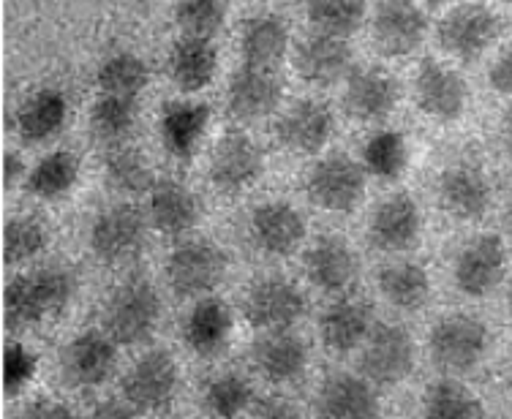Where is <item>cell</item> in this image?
Here are the masks:
<instances>
[{"mask_svg": "<svg viewBox=\"0 0 512 419\" xmlns=\"http://www.w3.org/2000/svg\"><path fill=\"white\" fill-rule=\"evenodd\" d=\"M90 419H134V414L126 409V406H120V403H101L99 409L93 411V417Z\"/></svg>", "mask_w": 512, "mask_h": 419, "instance_id": "681fc988", "label": "cell"}, {"mask_svg": "<svg viewBox=\"0 0 512 419\" xmlns=\"http://www.w3.org/2000/svg\"><path fill=\"white\" fill-rule=\"evenodd\" d=\"M414 368V341L404 327L382 324L365 346L363 371L376 384H395Z\"/></svg>", "mask_w": 512, "mask_h": 419, "instance_id": "4fadbf2b", "label": "cell"}, {"mask_svg": "<svg viewBox=\"0 0 512 419\" xmlns=\"http://www.w3.org/2000/svg\"><path fill=\"white\" fill-rule=\"evenodd\" d=\"M368 332H371V311L363 303L344 300L330 305L322 316V341L327 349L338 354L357 349Z\"/></svg>", "mask_w": 512, "mask_h": 419, "instance_id": "4dcf8cb0", "label": "cell"}, {"mask_svg": "<svg viewBox=\"0 0 512 419\" xmlns=\"http://www.w3.org/2000/svg\"><path fill=\"white\" fill-rule=\"evenodd\" d=\"M488 349V330L474 316H447L431 330V357L442 371H469L483 360Z\"/></svg>", "mask_w": 512, "mask_h": 419, "instance_id": "5b68a950", "label": "cell"}, {"mask_svg": "<svg viewBox=\"0 0 512 419\" xmlns=\"http://www.w3.org/2000/svg\"><path fill=\"white\" fill-rule=\"evenodd\" d=\"M504 139H507V150H510L512 156V107L507 109V115H504Z\"/></svg>", "mask_w": 512, "mask_h": 419, "instance_id": "f907efd6", "label": "cell"}, {"mask_svg": "<svg viewBox=\"0 0 512 419\" xmlns=\"http://www.w3.org/2000/svg\"><path fill=\"white\" fill-rule=\"evenodd\" d=\"M507 270V254L496 234H480L472 243L463 245L455 259V283L469 297H485L493 292Z\"/></svg>", "mask_w": 512, "mask_h": 419, "instance_id": "ba28073f", "label": "cell"}, {"mask_svg": "<svg viewBox=\"0 0 512 419\" xmlns=\"http://www.w3.org/2000/svg\"><path fill=\"white\" fill-rule=\"evenodd\" d=\"M480 414V400L453 379L434 384L425 398V419H480Z\"/></svg>", "mask_w": 512, "mask_h": 419, "instance_id": "d590c367", "label": "cell"}, {"mask_svg": "<svg viewBox=\"0 0 512 419\" xmlns=\"http://www.w3.org/2000/svg\"><path fill=\"white\" fill-rule=\"evenodd\" d=\"M504 224H507V229H510L512 234V199H510V205H507V213H504Z\"/></svg>", "mask_w": 512, "mask_h": 419, "instance_id": "816d5d0a", "label": "cell"}, {"mask_svg": "<svg viewBox=\"0 0 512 419\" xmlns=\"http://www.w3.org/2000/svg\"><path fill=\"white\" fill-rule=\"evenodd\" d=\"M22 419H74L69 406L55 403V400H36L22 411Z\"/></svg>", "mask_w": 512, "mask_h": 419, "instance_id": "bcb514c9", "label": "cell"}, {"mask_svg": "<svg viewBox=\"0 0 512 419\" xmlns=\"http://www.w3.org/2000/svg\"><path fill=\"white\" fill-rule=\"evenodd\" d=\"M134 115H137L134 98L104 93L90 109V128H93V134L104 139H120L134 126Z\"/></svg>", "mask_w": 512, "mask_h": 419, "instance_id": "60d3db41", "label": "cell"}, {"mask_svg": "<svg viewBox=\"0 0 512 419\" xmlns=\"http://www.w3.org/2000/svg\"><path fill=\"white\" fill-rule=\"evenodd\" d=\"M507 303H510V319H512V289H510V300H507Z\"/></svg>", "mask_w": 512, "mask_h": 419, "instance_id": "f5cc1de1", "label": "cell"}, {"mask_svg": "<svg viewBox=\"0 0 512 419\" xmlns=\"http://www.w3.org/2000/svg\"><path fill=\"white\" fill-rule=\"evenodd\" d=\"M79 177V156L69 150H58L41 161L28 177L30 194L41 196V199H58V196L69 194L71 186Z\"/></svg>", "mask_w": 512, "mask_h": 419, "instance_id": "836d02e7", "label": "cell"}, {"mask_svg": "<svg viewBox=\"0 0 512 419\" xmlns=\"http://www.w3.org/2000/svg\"><path fill=\"white\" fill-rule=\"evenodd\" d=\"M289 30L276 14H259L243 22L240 30V52L248 69L270 71L286 55Z\"/></svg>", "mask_w": 512, "mask_h": 419, "instance_id": "d4e9b609", "label": "cell"}, {"mask_svg": "<svg viewBox=\"0 0 512 419\" xmlns=\"http://www.w3.org/2000/svg\"><path fill=\"white\" fill-rule=\"evenodd\" d=\"M488 79H491L493 90H499V93H504V96H512V44L504 49L499 58H496Z\"/></svg>", "mask_w": 512, "mask_h": 419, "instance_id": "f6af8a7d", "label": "cell"}, {"mask_svg": "<svg viewBox=\"0 0 512 419\" xmlns=\"http://www.w3.org/2000/svg\"><path fill=\"white\" fill-rule=\"evenodd\" d=\"M115 371V341L96 330L82 332L63 349V373L74 387H96Z\"/></svg>", "mask_w": 512, "mask_h": 419, "instance_id": "9a60e30c", "label": "cell"}, {"mask_svg": "<svg viewBox=\"0 0 512 419\" xmlns=\"http://www.w3.org/2000/svg\"><path fill=\"white\" fill-rule=\"evenodd\" d=\"M210 123V107L207 104H191V101H169L161 107V139L175 158H191L197 150L199 139Z\"/></svg>", "mask_w": 512, "mask_h": 419, "instance_id": "cb8c5ba5", "label": "cell"}, {"mask_svg": "<svg viewBox=\"0 0 512 419\" xmlns=\"http://www.w3.org/2000/svg\"><path fill=\"white\" fill-rule=\"evenodd\" d=\"M281 93H284V85L273 71L243 66L229 82V112L237 120H259V117L273 115V109L281 101Z\"/></svg>", "mask_w": 512, "mask_h": 419, "instance_id": "ffe728a7", "label": "cell"}, {"mask_svg": "<svg viewBox=\"0 0 512 419\" xmlns=\"http://www.w3.org/2000/svg\"><path fill=\"white\" fill-rule=\"evenodd\" d=\"M218 69V55L213 44L207 39L183 36L175 41L172 55H169V77L183 93H197L207 88Z\"/></svg>", "mask_w": 512, "mask_h": 419, "instance_id": "4316f807", "label": "cell"}, {"mask_svg": "<svg viewBox=\"0 0 512 419\" xmlns=\"http://www.w3.org/2000/svg\"><path fill=\"white\" fill-rule=\"evenodd\" d=\"M69 104L58 90H39L25 101L17 112V131L25 142H44L58 134L66 123Z\"/></svg>", "mask_w": 512, "mask_h": 419, "instance_id": "f1b7e54d", "label": "cell"}, {"mask_svg": "<svg viewBox=\"0 0 512 419\" xmlns=\"http://www.w3.org/2000/svg\"><path fill=\"white\" fill-rule=\"evenodd\" d=\"M420 237V210L412 202V196L395 194L387 202L376 207L368 240L379 251H406Z\"/></svg>", "mask_w": 512, "mask_h": 419, "instance_id": "e0dca14e", "label": "cell"}, {"mask_svg": "<svg viewBox=\"0 0 512 419\" xmlns=\"http://www.w3.org/2000/svg\"><path fill=\"white\" fill-rule=\"evenodd\" d=\"M262 175V150L256 142L240 134L229 131L218 139L210 161V180L218 191L224 194H237L243 188L254 186Z\"/></svg>", "mask_w": 512, "mask_h": 419, "instance_id": "9c48e42d", "label": "cell"}, {"mask_svg": "<svg viewBox=\"0 0 512 419\" xmlns=\"http://www.w3.org/2000/svg\"><path fill=\"white\" fill-rule=\"evenodd\" d=\"M398 104V82L379 69L355 71L346 85L344 107L357 120H384Z\"/></svg>", "mask_w": 512, "mask_h": 419, "instance_id": "603a6c76", "label": "cell"}, {"mask_svg": "<svg viewBox=\"0 0 512 419\" xmlns=\"http://www.w3.org/2000/svg\"><path fill=\"white\" fill-rule=\"evenodd\" d=\"M150 218L156 229L167 234H183L199 221L197 196L178 183H158L150 196Z\"/></svg>", "mask_w": 512, "mask_h": 419, "instance_id": "f546056e", "label": "cell"}, {"mask_svg": "<svg viewBox=\"0 0 512 419\" xmlns=\"http://www.w3.org/2000/svg\"><path fill=\"white\" fill-rule=\"evenodd\" d=\"M36 354H30L22 343H11L6 346V357H3V376H6V392H20L36 373Z\"/></svg>", "mask_w": 512, "mask_h": 419, "instance_id": "ee69618b", "label": "cell"}, {"mask_svg": "<svg viewBox=\"0 0 512 419\" xmlns=\"http://www.w3.org/2000/svg\"><path fill=\"white\" fill-rule=\"evenodd\" d=\"M22 175H25V164H22V158L17 156V153H6V158H3V180H6V186L20 183Z\"/></svg>", "mask_w": 512, "mask_h": 419, "instance_id": "c3c4849f", "label": "cell"}, {"mask_svg": "<svg viewBox=\"0 0 512 419\" xmlns=\"http://www.w3.org/2000/svg\"><path fill=\"white\" fill-rule=\"evenodd\" d=\"M306 188L311 202L330 213H352L365 194V175L355 158L335 153L311 169Z\"/></svg>", "mask_w": 512, "mask_h": 419, "instance_id": "3957f363", "label": "cell"}, {"mask_svg": "<svg viewBox=\"0 0 512 419\" xmlns=\"http://www.w3.org/2000/svg\"><path fill=\"white\" fill-rule=\"evenodd\" d=\"M148 82V63L131 52H120L115 58H109L99 71V85L107 96L137 98V93H142Z\"/></svg>", "mask_w": 512, "mask_h": 419, "instance_id": "e575fe53", "label": "cell"}, {"mask_svg": "<svg viewBox=\"0 0 512 419\" xmlns=\"http://www.w3.org/2000/svg\"><path fill=\"white\" fill-rule=\"evenodd\" d=\"M365 17V3L360 0H316L308 3V20L314 22L319 33L346 39L352 36Z\"/></svg>", "mask_w": 512, "mask_h": 419, "instance_id": "8d00e7d4", "label": "cell"}, {"mask_svg": "<svg viewBox=\"0 0 512 419\" xmlns=\"http://www.w3.org/2000/svg\"><path fill=\"white\" fill-rule=\"evenodd\" d=\"M254 419H300V414L284 400H267L256 409Z\"/></svg>", "mask_w": 512, "mask_h": 419, "instance_id": "7dc6e473", "label": "cell"}, {"mask_svg": "<svg viewBox=\"0 0 512 419\" xmlns=\"http://www.w3.org/2000/svg\"><path fill=\"white\" fill-rule=\"evenodd\" d=\"M379 289L382 294L395 305V308H404V311H414L428 300L431 294V281L420 264L404 262V264H390L379 273Z\"/></svg>", "mask_w": 512, "mask_h": 419, "instance_id": "d6a6232c", "label": "cell"}, {"mask_svg": "<svg viewBox=\"0 0 512 419\" xmlns=\"http://www.w3.org/2000/svg\"><path fill=\"white\" fill-rule=\"evenodd\" d=\"M77 281L66 267H41L36 273L17 275L6 286V324L9 330H25L60 316L71 305Z\"/></svg>", "mask_w": 512, "mask_h": 419, "instance_id": "6da1fadb", "label": "cell"}, {"mask_svg": "<svg viewBox=\"0 0 512 419\" xmlns=\"http://www.w3.org/2000/svg\"><path fill=\"white\" fill-rule=\"evenodd\" d=\"M349 63H352V49L346 39H333L325 33L308 36L295 49V66L300 77L314 85H330L338 77H344Z\"/></svg>", "mask_w": 512, "mask_h": 419, "instance_id": "7402d4cb", "label": "cell"}, {"mask_svg": "<svg viewBox=\"0 0 512 419\" xmlns=\"http://www.w3.org/2000/svg\"><path fill=\"white\" fill-rule=\"evenodd\" d=\"M278 142L297 153H316L333 134V112L322 101H297L281 115Z\"/></svg>", "mask_w": 512, "mask_h": 419, "instance_id": "2e32d148", "label": "cell"}, {"mask_svg": "<svg viewBox=\"0 0 512 419\" xmlns=\"http://www.w3.org/2000/svg\"><path fill=\"white\" fill-rule=\"evenodd\" d=\"M178 390V365L169 351H148L123 376V395L137 409H161Z\"/></svg>", "mask_w": 512, "mask_h": 419, "instance_id": "52a82bcc", "label": "cell"}, {"mask_svg": "<svg viewBox=\"0 0 512 419\" xmlns=\"http://www.w3.org/2000/svg\"><path fill=\"white\" fill-rule=\"evenodd\" d=\"M256 368L262 371L267 381H292L297 379L308 362L306 343L289 332H273L270 338L256 343L254 349Z\"/></svg>", "mask_w": 512, "mask_h": 419, "instance_id": "83f0119b", "label": "cell"}, {"mask_svg": "<svg viewBox=\"0 0 512 419\" xmlns=\"http://www.w3.org/2000/svg\"><path fill=\"white\" fill-rule=\"evenodd\" d=\"M414 90H417L420 109L436 120H458L469 101V90H466L461 74L447 69L434 58H425L420 63Z\"/></svg>", "mask_w": 512, "mask_h": 419, "instance_id": "8fae6325", "label": "cell"}, {"mask_svg": "<svg viewBox=\"0 0 512 419\" xmlns=\"http://www.w3.org/2000/svg\"><path fill=\"white\" fill-rule=\"evenodd\" d=\"M316 419H379V400L363 379L338 373L316 398Z\"/></svg>", "mask_w": 512, "mask_h": 419, "instance_id": "ac0fdd59", "label": "cell"}, {"mask_svg": "<svg viewBox=\"0 0 512 419\" xmlns=\"http://www.w3.org/2000/svg\"><path fill=\"white\" fill-rule=\"evenodd\" d=\"M47 245V232L41 226L39 218L20 215L11 218L3 232V259L9 264H20L41 254V248Z\"/></svg>", "mask_w": 512, "mask_h": 419, "instance_id": "ab89813d", "label": "cell"}, {"mask_svg": "<svg viewBox=\"0 0 512 419\" xmlns=\"http://www.w3.org/2000/svg\"><path fill=\"white\" fill-rule=\"evenodd\" d=\"M158 311L161 303L148 281L123 283L107 303V316H104L107 335L115 343H126V346L145 341L156 327Z\"/></svg>", "mask_w": 512, "mask_h": 419, "instance_id": "7a4b0ae2", "label": "cell"}, {"mask_svg": "<svg viewBox=\"0 0 512 419\" xmlns=\"http://www.w3.org/2000/svg\"><path fill=\"white\" fill-rule=\"evenodd\" d=\"M107 177L109 183L128 194H142L153 186V172H150L145 156L134 147H120L107 156Z\"/></svg>", "mask_w": 512, "mask_h": 419, "instance_id": "74e56055", "label": "cell"}, {"mask_svg": "<svg viewBox=\"0 0 512 419\" xmlns=\"http://www.w3.org/2000/svg\"><path fill=\"white\" fill-rule=\"evenodd\" d=\"M306 300L284 278H265L248 292L246 319L259 330L284 332L303 316Z\"/></svg>", "mask_w": 512, "mask_h": 419, "instance_id": "7c38bea8", "label": "cell"}, {"mask_svg": "<svg viewBox=\"0 0 512 419\" xmlns=\"http://www.w3.org/2000/svg\"><path fill=\"white\" fill-rule=\"evenodd\" d=\"M365 164L374 175L384 180H395L404 175L406 164H409V150H406L404 134L398 131H382L376 134L368 145H365Z\"/></svg>", "mask_w": 512, "mask_h": 419, "instance_id": "f35d334b", "label": "cell"}, {"mask_svg": "<svg viewBox=\"0 0 512 419\" xmlns=\"http://www.w3.org/2000/svg\"><path fill=\"white\" fill-rule=\"evenodd\" d=\"M251 398H254L251 384L243 376H237V373L218 376V379L210 381V387L205 392L207 409L221 419H235L237 414H243Z\"/></svg>", "mask_w": 512, "mask_h": 419, "instance_id": "b9f144b4", "label": "cell"}, {"mask_svg": "<svg viewBox=\"0 0 512 419\" xmlns=\"http://www.w3.org/2000/svg\"><path fill=\"white\" fill-rule=\"evenodd\" d=\"M224 270H227V256L218 245L207 240H191L169 256V286L180 297H194L218 286Z\"/></svg>", "mask_w": 512, "mask_h": 419, "instance_id": "8992f818", "label": "cell"}, {"mask_svg": "<svg viewBox=\"0 0 512 419\" xmlns=\"http://www.w3.org/2000/svg\"><path fill=\"white\" fill-rule=\"evenodd\" d=\"M306 273L308 278L325 289V292H338L346 289L355 278V256L349 251L344 237H319L306 254Z\"/></svg>", "mask_w": 512, "mask_h": 419, "instance_id": "484cf974", "label": "cell"}, {"mask_svg": "<svg viewBox=\"0 0 512 419\" xmlns=\"http://www.w3.org/2000/svg\"><path fill=\"white\" fill-rule=\"evenodd\" d=\"M175 17L188 36L210 39L227 20V3H221V0H183L175 6Z\"/></svg>", "mask_w": 512, "mask_h": 419, "instance_id": "7bdbcfd3", "label": "cell"}, {"mask_svg": "<svg viewBox=\"0 0 512 419\" xmlns=\"http://www.w3.org/2000/svg\"><path fill=\"white\" fill-rule=\"evenodd\" d=\"M428 28V17L420 6L404 0H387L379 3L374 17L376 49L387 58H401L420 47Z\"/></svg>", "mask_w": 512, "mask_h": 419, "instance_id": "30bf717a", "label": "cell"}, {"mask_svg": "<svg viewBox=\"0 0 512 419\" xmlns=\"http://www.w3.org/2000/svg\"><path fill=\"white\" fill-rule=\"evenodd\" d=\"M439 202L458 221H477L488 210L491 186L480 169L455 166L450 172H444L439 180Z\"/></svg>", "mask_w": 512, "mask_h": 419, "instance_id": "44dd1931", "label": "cell"}, {"mask_svg": "<svg viewBox=\"0 0 512 419\" xmlns=\"http://www.w3.org/2000/svg\"><path fill=\"white\" fill-rule=\"evenodd\" d=\"M229 330H232V311L221 300H202L188 313L186 341L202 357L224 349Z\"/></svg>", "mask_w": 512, "mask_h": 419, "instance_id": "1f68e13d", "label": "cell"}, {"mask_svg": "<svg viewBox=\"0 0 512 419\" xmlns=\"http://www.w3.org/2000/svg\"><path fill=\"white\" fill-rule=\"evenodd\" d=\"M502 33L499 14L483 3H461L455 6L439 25L442 47L461 60H477Z\"/></svg>", "mask_w": 512, "mask_h": 419, "instance_id": "277c9868", "label": "cell"}, {"mask_svg": "<svg viewBox=\"0 0 512 419\" xmlns=\"http://www.w3.org/2000/svg\"><path fill=\"white\" fill-rule=\"evenodd\" d=\"M142 240H145L142 215L128 205L104 210L90 229V248L104 262H123L128 256H134Z\"/></svg>", "mask_w": 512, "mask_h": 419, "instance_id": "5bb4252c", "label": "cell"}, {"mask_svg": "<svg viewBox=\"0 0 512 419\" xmlns=\"http://www.w3.org/2000/svg\"><path fill=\"white\" fill-rule=\"evenodd\" d=\"M251 234L256 245L267 254L289 256L306 237V221L295 207L286 202H270L256 207L251 215Z\"/></svg>", "mask_w": 512, "mask_h": 419, "instance_id": "d6986e66", "label": "cell"}]
</instances>
